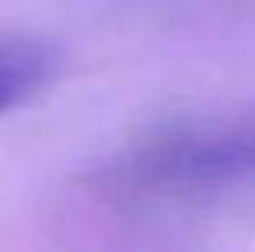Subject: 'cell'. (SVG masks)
<instances>
[{
    "label": "cell",
    "mask_w": 255,
    "mask_h": 252,
    "mask_svg": "<svg viewBox=\"0 0 255 252\" xmlns=\"http://www.w3.org/2000/svg\"><path fill=\"white\" fill-rule=\"evenodd\" d=\"M132 175L162 188L255 181V117L178 126L139 152Z\"/></svg>",
    "instance_id": "obj_1"
},
{
    "label": "cell",
    "mask_w": 255,
    "mask_h": 252,
    "mask_svg": "<svg viewBox=\"0 0 255 252\" xmlns=\"http://www.w3.org/2000/svg\"><path fill=\"white\" fill-rule=\"evenodd\" d=\"M55 58L36 39L0 36V117L29 101L49 81Z\"/></svg>",
    "instance_id": "obj_2"
}]
</instances>
